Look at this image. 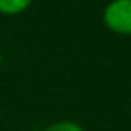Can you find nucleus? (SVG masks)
I'll list each match as a JSON object with an SVG mask.
<instances>
[{
  "instance_id": "7ed1b4c3",
  "label": "nucleus",
  "mask_w": 131,
  "mask_h": 131,
  "mask_svg": "<svg viewBox=\"0 0 131 131\" xmlns=\"http://www.w3.org/2000/svg\"><path fill=\"white\" fill-rule=\"evenodd\" d=\"M43 131H85L80 123L73 121V119H58L47 126Z\"/></svg>"
},
{
  "instance_id": "f257e3e1",
  "label": "nucleus",
  "mask_w": 131,
  "mask_h": 131,
  "mask_svg": "<svg viewBox=\"0 0 131 131\" xmlns=\"http://www.w3.org/2000/svg\"><path fill=\"white\" fill-rule=\"evenodd\" d=\"M101 18L111 33L131 37V0H110L103 8Z\"/></svg>"
},
{
  "instance_id": "20e7f679",
  "label": "nucleus",
  "mask_w": 131,
  "mask_h": 131,
  "mask_svg": "<svg viewBox=\"0 0 131 131\" xmlns=\"http://www.w3.org/2000/svg\"><path fill=\"white\" fill-rule=\"evenodd\" d=\"M2 63H3V55H2V50H0V68H2Z\"/></svg>"
},
{
  "instance_id": "f03ea898",
  "label": "nucleus",
  "mask_w": 131,
  "mask_h": 131,
  "mask_svg": "<svg viewBox=\"0 0 131 131\" xmlns=\"http://www.w3.org/2000/svg\"><path fill=\"white\" fill-rule=\"evenodd\" d=\"M35 0H0V13L7 17H17L27 12Z\"/></svg>"
}]
</instances>
